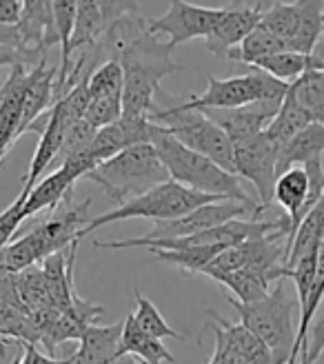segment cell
Returning <instances> with one entry per match:
<instances>
[{
    "mask_svg": "<svg viewBox=\"0 0 324 364\" xmlns=\"http://www.w3.org/2000/svg\"><path fill=\"white\" fill-rule=\"evenodd\" d=\"M122 322L100 326L92 324L80 336V347L71 355V364H109L120 355Z\"/></svg>",
    "mask_w": 324,
    "mask_h": 364,
    "instance_id": "e0dca14e",
    "label": "cell"
},
{
    "mask_svg": "<svg viewBox=\"0 0 324 364\" xmlns=\"http://www.w3.org/2000/svg\"><path fill=\"white\" fill-rule=\"evenodd\" d=\"M298 29L291 41V51L311 56L318 41L324 33V0H296Z\"/></svg>",
    "mask_w": 324,
    "mask_h": 364,
    "instance_id": "ffe728a7",
    "label": "cell"
},
{
    "mask_svg": "<svg viewBox=\"0 0 324 364\" xmlns=\"http://www.w3.org/2000/svg\"><path fill=\"white\" fill-rule=\"evenodd\" d=\"M251 67H256V69L264 71V74L274 76L276 80H282V82L291 85L307 69H313V63H311V56H304V53L280 51V53H274V56H266V58L254 63Z\"/></svg>",
    "mask_w": 324,
    "mask_h": 364,
    "instance_id": "83f0119b",
    "label": "cell"
},
{
    "mask_svg": "<svg viewBox=\"0 0 324 364\" xmlns=\"http://www.w3.org/2000/svg\"><path fill=\"white\" fill-rule=\"evenodd\" d=\"M260 18H262V9L258 5L251 7V5L236 3L227 7L218 27L213 29L209 38H205V47L213 56L227 58V53L233 47H238L247 36L260 25Z\"/></svg>",
    "mask_w": 324,
    "mask_h": 364,
    "instance_id": "5bb4252c",
    "label": "cell"
},
{
    "mask_svg": "<svg viewBox=\"0 0 324 364\" xmlns=\"http://www.w3.org/2000/svg\"><path fill=\"white\" fill-rule=\"evenodd\" d=\"M209 278H213L215 282H220L222 287H227L233 300L242 302V304H251V302H258L262 298L269 296L274 284H269L262 276L258 273H251V271H229V273H207Z\"/></svg>",
    "mask_w": 324,
    "mask_h": 364,
    "instance_id": "484cf974",
    "label": "cell"
},
{
    "mask_svg": "<svg viewBox=\"0 0 324 364\" xmlns=\"http://www.w3.org/2000/svg\"><path fill=\"white\" fill-rule=\"evenodd\" d=\"M322 245H324V240H322Z\"/></svg>",
    "mask_w": 324,
    "mask_h": 364,
    "instance_id": "7dc6e473",
    "label": "cell"
},
{
    "mask_svg": "<svg viewBox=\"0 0 324 364\" xmlns=\"http://www.w3.org/2000/svg\"><path fill=\"white\" fill-rule=\"evenodd\" d=\"M98 5L100 14H102V21L104 25H109L114 21L122 16H129V14H140V7L136 0H94Z\"/></svg>",
    "mask_w": 324,
    "mask_h": 364,
    "instance_id": "8d00e7d4",
    "label": "cell"
},
{
    "mask_svg": "<svg viewBox=\"0 0 324 364\" xmlns=\"http://www.w3.org/2000/svg\"><path fill=\"white\" fill-rule=\"evenodd\" d=\"M311 122H313L311 116L300 107V102L296 100L293 91H291V85H289V91H286V96L278 109L276 118L269 122L264 134L271 140H276L280 147H284V144L289 142L298 132H302L304 127H309Z\"/></svg>",
    "mask_w": 324,
    "mask_h": 364,
    "instance_id": "603a6c76",
    "label": "cell"
},
{
    "mask_svg": "<svg viewBox=\"0 0 324 364\" xmlns=\"http://www.w3.org/2000/svg\"><path fill=\"white\" fill-rule=\"evenodd\" d=\"M307 362L309 364H324V320H320L313 326L311 344H309V351H307Z\"/></svg>",
    "mask_w": 324,
    "mask_h": 364,
    "instance_id": "ab89813d",
    "label": "cell"
},
{
    "mask_svg": "<svg viewBox=\"0 0 324 364\" xmlns=\"http://www.w3.org/2000/svg\"><path fill=\"white\" fill-rule=\"evenodd\" d=\"M78 180H80L78 173L67 165H60L53 173L40 178L31 187V191L27 193L23 203V220H27V218L40 213L45 209L56 211L67 198L74 196V185Z\"/></svg>",
    "mask_w": 324,
    "mask_h": 364,
    "instance_id": "2e32d148",
    "label": "cell"
},
{
    "mask_svg": "<svg viewBox=\"0 0 324 364\" xmlns=\"http://www.w3.org/2000/svg\"><path fill=\"white\" fill-rule=\"evenodd\" d=\"M23 16V0H0V25L16 27Z\"/></svg>",
    "mask_w": 324,
    "mask_h": 364,
    "instance_id": "60d3db41",
    "label": "cell"
},
{
    "mask_svg": "<svg viewBox=\"0 0 324 364\" xmlns=\"http://www.w3.org/2000/svg\"><path fill=\"white\" fill-rule=\"evenodd\" d=\"M311 63H313V69L324 71V38H320L315 49L311 51Z\"/></svg>",
    "mask_w": 324,
    "mask_h": 364,
    "instance_id": "b9f144b4",
    "label": "cell"
},
{
    "mask_svg": "<svg viewBox=\"0 0 324 364\" xmlns=\"http://www.w3.org/2000/svg\"><path fill=\"white\" fill-rule=\"evenodd\" d=\"M56 76H58V67H49L47 58L29 69L25 100H23V116H21V136L27 134L33 127V122L43 118V114H47L53 107V102H56V98H53Z\"/></svg>",
    "mask_w": 324,
    "mask_h": 364,
    "instance_id": "9a60e30c",
    "label": "cell"
},
{
    "mask_svg": "<svg viewBox=\"0 0 324 364\" xmlns=\"http://www.w3.org/2000/svg\"><path fill=\"white\" fill-rule=\"evenodd\" d=\"M96 132H98V129H94V127L89 124L85 118L76 120L74 124H69V127H67V132H65L63 147H60V154H58L56 162H63V160L69 158V156L85 151V149L89 147V144H92Z\"/></svg>",
    "mask_w": 324,
    "mask_h": 364,
    "instance_id": "e575fe53",
    "label": "cell"
},
{
    "mask_svg": "<svg viewBox=\"0 0 324 364\" xmlns=\"http://www.w3.org/2000/svg\"><path fill=\"white\" fill-rule=\"evenodd\" d=\"M322 38H324V33H322Z\"/></svg>",
    "mask_w": 324,
    "mask_h": 364,
    "instance_id": "f6af8a7d",
    "label": "cell"
},
{
    "mask_svg": "<svg viewBox=\"0 0 324 364\" xmlns=\"http://www.w3.org/2000/svg\"><path fill=\"white\" fill-rule=\"evenodd\" d=\"M324 240V193L315 203V207L302 218L298 225L293 240L289 247V258H286V269H291L300 258L309 256V253L320 251Z\"/></svg>",
    "mask_w": 324,
    "mask_h": 364,
    "instance_id": "7402d4cb",
    "label": "cell"
},
{
    "mask_svg": "<svg viewBox=\"0 0 324 364\" xmlns=\"http://www.w3.org/2000/svg\"><path fill=\"white\" fill-rule=\"evenodd\" d=\"M87 178L100 185V189L118 207L171 180L153 144H136V147L124 149L98 165Z\"/></svg>",
    "mask_w": 324,
    "mask_h": 364,
    "instance_id": "277c9868",
    "label": "cell"
},
{
    "mask_svg": "<svg viewBox=\"0 0 324 364\" xmlns=\"http://www.w3.org/2000/svg\"><path fill=\"white\" fill-rule=\"evenodd\" d=\"M171 51L169 43H160L158 36L149 31V25L120 49L116 63H120L124 76L122 116L138 118L153 112L162 78L183 69L171 58Z\"/></svg>",
    "mask_w": 324,
    "mask_h": 364,
    "instance_id": "6da1fadb",
    "label": "cell"
},
{
    "mask_svg": "<svg viewBox=\"0 0 324 364\" xmlns=\"http://www.w3.org/2000/svg\"><path fill=\"white\" fill-rule=\"evenodd\" d=\"M322 196L311 191V180L304 167H291L278 176L274 187V203L284 209V215L289 218V238H286V251L291 247L293 233L302 218L307 215Z\"/></svg>",
    "mask_w": 324,
    "mask_h": 364,
    "instance_id": "7c38bea8",
    "label": "cell"
},
{
    "mask_svg": "<svg viewBox=\"0 0 324 364\" xmlns=\"http://www.w3.org/2000/svg\"><path fill=\"white\" fill-rule=\"evenodd\" d=\"M211 203H220V198L193 191V189L178 185L173 180H167V182H162V185L149 189L147 193L127 200V203L112 209L109 213H102V215L94 218V220H89L87 227L78 233V240L89 233H94L96 229L118 223V220L147 218V220H153L156 225L169 223V220H176V218H183V215L191 213L198 207H205Z\"/></svg>",
    "mask_w": 324,
    "mask_h": 364,
    "instance_id": "5b68a950",
    "label": "cell"
},
{
    "mask_svg": "<svg viewBox=\"0 0 324 364\" xmlns=\"http://www.w3.org/2000/svg\"><path fill=\"white\" fill-rule=\"evenodd\" d=\"M136 298V314H134V320L136 324L140 326L142 331L147 336L156 338V340H185L183 333H178L173 326H169V322L162 318V314L158 311V306L136 291L134 294Z\"/></svg>",
    "mask_w": 324,
    "mask_h": 364,
    "instance_id": "f546056e",
    "label": "cell"
},
{
    "mask_svg": "<svg viewBox=\"0 0 324 364\" xmlns=\"http://www.w3.org/2000/svg\"><path fill=\"white\" fill-rule=\"evenodd\" d=\"M222 14L225 9L193 5L187 0H169L167 14L149 21V31L156 36H169V47L176 49L178 45L195 38H209L213 29L218 27Z\"/></svg>",
    "mask_w": 324,
    "mask_h": 364,
    "instance_id": "9c48e42d",
    "label": "cell"
},
{
    "mask_svg": "<svg viewBox=\"0 0 324 364\" xmlns=\"http://www.w3.org/2000/svg\"><path fill=\"white\" fill-rule=\"evenodd\" d=\"M104 21L94 0H76V23L69 43V56L74 65V56L82 51H92L104 31Z\"/></svg>",
    "mask_w": 324,
    "mask_h": 364,
    "instance_id": "44dd1931",
    "label": "cell"
},
{
    "mask_svg": "<svg viewBox=\"0 0 324 364\" xmlns=\"http://www.w3.org/2000/svg\"><path fill=\"white\" fill-rule=\"evenodd\" d=\"M260 27L271 31L274 36H278V38H282L286 45H291L296 29H298V14H296L293 3H276L274 7L262 11Z\"/></svg>",
    "mask_w": 324,
    "mask_h": 364,
    "instance_id": "d6a6232c",
    "label": "cell"
},
{
    "mask_svg": "<svg viewBox=\"0 0 324 364\" xmlns=\"http://www.w3.org/2000/svg\"><path fill=\"white\" fill-rule=\"evenodd\" d=\"M124 149H129V142H127V136H124L120 120H118V122H114L109 127H102V129L96 132L92 144L87 147V154L94 160V165L98 167Z\"/></svg>",
    "mask_w": 324,
    "mask_h": 364,
    "instance_id": "4dcf8cb0",
    "label": "cell"
},
{
    "mask_svg": "<svg viewBox=\"0 0 324 364\" xmlns=\"http://www.w3.org/2000/svg\"><path fill=\"white\" fill-rule=\"evenodd\" d=\"M0 340H5V338H0Z\"/></svg>",
    "mask_w": 324,
    "mask_h": 364,
    "instance_id": "bcb514c9",
    "label": "cell"
},
{
    "mask_svg": "<svg viewBox=\"0 0 324 364\" xmlns=\"http://www.w3.org/2000/svg\"><path fill=\"white\" fill-rule=\"evenodd\" d=\"M122 67L116 60L100 63L92 76H89V100L107 98V96H122Z\"/></svg>",
    "mask_w": 324,
    "mask_h": 364,
    "instance_id": "1f68e13d",
    "label": "cell"
},
{
    "mask_svg": "<svg viewBox=\"0 0 324 364\" xmlns=\"http://www.w3.org/2000/svg\"><path fill=\"white\" fill-rule=\"evenodd\" d=\"M280 51H291V49L282 38H278V36H274L271 31H266L258 25L238 47H233L227 53V58L251 67L254 63H258L266 56H274V53H280Z\"/></svg>",
    "mask_w": 324,
    "mask_h": 364,
    "instance_id": "d4e9b609",
    "label": "cell"
},
{
    "mask_svg": "<svg viewBox=\"0 0 324 364\" xmlns=\"http://www.w3.org/2000/svg\"><path fill=\"white\" fill-rule=\"evenodd\" d=\"M25 198H27V193L21 191L14 203L3 213H0V251H3L11 242L18 227H21V223H23V203H25Z\"/></svg>",
    "mask_w": 324,
    "mask_h": 364,
    "instance_id": "d590c367",
    "label": "cell"
},
{
    "mask_svg": "<svg viewBox=\"0 0 324 364\" xmlns=\"http://www.w3.org/2000/svg\"><path fill=\"white\" fill-rule=\"evenodd\" d=\"M251 215L256 220L254 209H249L236 200H220V203H211L205 207H198L191 213L176 218L169 223H158L151 233H147V240H162V238H189V235L202 233L207 229H213L218 225H225L229 220H238V218Z\"/></svg>",
    "mask_w": 324,
    "mask_h": 364,
    "instance_id": "30bf717a",
    "label": "cell"
},
{
    "mask_svg": "<svg viewBox=\"0 0 324 364\" xmlns=\"http://www.w3.org/2000/svg\"><path fill=\"white\" fill-rule=\"evenodd\" d=\"M280 105L282 102L278 100H258L236 109H202V112L211 122L220 127L233 144H238L262 134L276 118Z\"/></svg>",
    "mask_w": 324,
    "mask_h": 364,
    "instance_id": "8fae6325",
    "label": "cell"
},
{
    "mask_svg": "<svg viewBox=\"0 0 324 364\" xmlns=\"http://www.w3.org/2000/svg\"><path fill=\"white\" fill-rule=\"evenodd\" d=\"M291 91L311 120L324 124V71L307 69L296 82H291Z\"/></svg>",
    "mask_w": 324,
    "mask_h": 364,
    "instance_id": "4316f807",
    "label": "cell"
},
{
    "mask_svg": "<svg viewBox=\"0 0 324 364\" xmlns=\"http://www.w3.org/2000/svg\"><path fill=\"white\" fill-rule=\"evenodd\" d=\"M122 118V96H107V98H94L89 100L85 120L94 127V129H102L109 127Z\"/></svg>",
    "mask_w": 324,
    "mask_h": 364,
    "instance_id": "836d02e7",
    "label": "cell"
},
{
    "mask_svg": "<svg viewBox=\"0 0 324 364\" xmlns=\"http://www.w3.org/2000/svg\"><path fill=\"white\" fill-rule=\"evenodd\" d=\"M21 347H23V355L16 358L11 364H71V355L65 360H53L51 355H45L43 351L36 349V344L21 342Z\"/></svg>",
    "mask_w": 324,
    "mask_h": 364,
    "instance_id": "f35d334b",
    "label": "cell"
},
{
    "mask_svg": "<svg viewBox=\"0 0 324 364\" xmlns=\"http://www.w3.org/2000/svg\"><path fill=\"white\" fill-rule=\"evenodd\" d=\"M222 249H227V247H187V249H176V251L151 249V253L160 262L173 264V267L183 269V271L202 273L209 267V262L218 256Z\"/></svg>",
    "mask_w": 324,
    "mask_h": 364,
    "instance_id": "f1b7e54d",
    "label": "cell"
},
{
    "mask_svg": "<svg viewBox=\"0 0 324 364\" xmlns=\"http://www.w3.org/2000/svg\"><path fill=\"white\" fill-rule=\"evenodd\" d=\"M153 149L165 165L169 178L178 185L220 200H236V203L254 209L256 218L262 213V207L256 203V198L244 189V180H240L236 173L225 171L207 156L187 149L173 136L162 134L158 140H153Z\"/></svg>",
    "mask_w": 324,
    "mask_h": 364,
    "instance_id": "7a4b0ae2",
    "label": "cell"
},
{
    "mask_svg": "<svg viewBox=\"0 0 324 364\" xmlns=\"http://www.w3.org/2000/svg\"><path fill=\"white\" fill-rule=\"evenodd\" d=\"M124 353L140 358L145 364H162V362L176 364V358L171 355V351L165 347V344H162V340H156L142 331L131 314L122 320L120 355H124Z\"/></svg>",
    "mask_w": 324,
    "mask_h": 364,
    "instance_id": "d6986e66",
    "label": "cell"
},
{
    "mask_svg": "<svg viewBox=\"0 0 324 364\" xmlns=\"http://www.w3.org/2000/svg\"><path fill=\"white\" fill-rule=\"evenodd\" d=\"M207 91L202 96H189L183 98V105L187 109H236L258 100H278L282 102L289 82L276 80L274 76L264 71L249 67L247 74L231 76V78H215L207 76Z\"/></svg>",
    "mask_w": 324,
    "mask_h": 364,
    "instance_id": "8992f818",
    "label": "cell"
},
{
    "mask_svg": "<svg viewBox=\"0 0 324 364\" xmlns=\"http://www.w3.org/2000/svg\"><path fill=\"white\" fill-rule=\"evenodd\" d=\"M280 154L282 147L264 132L244 142L233 144V169H236V176L240 180L254 185L262 211L274 205Z\"/></svg>",
    "mask_w": 324,
    "mask_h": 364,
    "instance_id": "52a82bcc",
    "label": "cell"
},
{
    "mask_svg": "<svg viewBox=\"0 0 324 364\" xmlns=\"http://www.w3.org/2000/svg\"><path fill=\"white\" fill-rule=\"evenodd\" d=\"M322 154H324V124L311 122L282 147L278 176L291 167H304L313 160H322Z\"/></svg>",
    "mask_w": 324,
    "mask_h": 364,
    "instance_id": "ac0fdd59",
    "label": "cell"
},
{
    "mask_svg": "<svg viewBox=\"0 0 324 364\" xmlns=\"http://www.w3.org/2000/svg\"><path fill=\"white\" fill-rule=\"evenodd\" d=\"M89 207H92V198H85L82 203L76 205H71V198H67L56 209V213L49 215L45 223L36 225L29 233H25L23 238L29 242L36 260L43 262L49 256H53V253L65 251L71 242H76L78 233L89 223Z\"/></svg>",
    "mask_w": 324,
    "mask_h": 364,
    "instance_id": "ba28073f",
    "label": "cell"
},
{
    "mask_svg": "<svg viewBox=\"0 0 324 364\" xmlns=\"http://www.w3.org/2000/svg\"><path fill=\"white\" fill-rule=\"evenodd\" d=\"M25 65L11 67L7 80L0 85V162L9 154L11 144L21 138V116H23V100L27 89Z\"/></svg>",
    "mask_w": 324,
    "mask_h": 364,
    "instance_id": "4fadbf2b",
    "label": "cell"
},
{
    "mask_svg": "<svg viewBox=\"0 0 324 364\" xmlns=\"http://www.w3.org/2000/svg\"><path fill=\"white\" fill-rule=\"evenodd\" d=\"M229 302L236 309L238 320L244 329L254 333L271 351L276 364H286L291 360L298 336L296 314L300 316V306L289 278L278 280L269 291V296L258 302L242 304L233 298H229Z\"/></svg>",
    "mask_w": 324,
    "mask_h": 364,
    "instance_id": "3957f363",
    "label": "cell"
},
{
    "mask_svg": "<svg viewBox=\"0 0 324 364\" xmlns=\"http://www.w3.org/2000/svg\"><path fill=\"white\" fill-rule=\"evenodd\" d=\"M47 56H40V53L33 51H21L7 45H0V67H16V65H25L27 69H31L33 65H38L40 60H45Z\"/></svg>",
    "mask_w": 324,
    "mask_h": 364,
    "instance_id": "74e56055",
    "label": "cell"
},
{
    "mask_svg": "<svg viewBox=\"0 0 324 364\" xmlns=\"http://www.w3.org/2000/svg\"><path fill=\"white\" fill-rule=\"evenodd\" d=\"M209 316L215 320V324L225 331L229 342L240 353V360H242L240 364H276L271 351H269L254 333L247 331L240 322H229V320L220 318L215 311H209Z\"/></svg>",
    "mask_w": 324,
    "mask_h": 364,
    "instance_id": "cb8c5ba5",
    "label": "cell"
},
{
    "mask_svg": "<svg viewBox=\"0 0 324 364\" xmlns=\"http://www.w3.org/2000/svg\"><path fill=\"white\" fill-rule=\"evenodd\" d=\"M109 364H145L140 358H136V355H129V353H124V355H118L114 362H109Z\"/></svg>",
    "mask_w": 324,
    "mask_h": 364,
    "instance_id": "7bdbcfd3",
    "label": "cell"
},
{
    "mask_svg": "<svg viewBox=\"0 0 324 364\" xmlns=\"http://www.w3.org/2000/svg\"><path fill=\"white\" fill-rule=\"evenodd\" d=\"M7 342L9 340H0V364H5V358H7Z\"/></svg>",
    "mask_w": 324,
    "mask_h": 364,
    "instance_id": "ee69618b",
    "label": "cell"
}]
</instances>
